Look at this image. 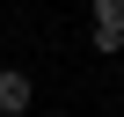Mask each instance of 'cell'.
I'll list each match as a JSON object with an SVG mask.
<instances>
[{
	"mask_svg": "<svg viewBox=\"0 0 124 117\" xmlns=\"http://www.w3.org/2000/svg\"><path fill=\"white\" fill-rule=\"evenodd\" d=\"M29 102H37V81L22 66H0V117H29Z\"/></svg>",
	"mask_w": 124,
	"mask_h": 117,
	"instance_id": "1",
	"label": "cell"
},
{
	"mask_svg": "<svg viewBox=\"0 0 124 117\" xmlns=\"http://www.w3.org/2000/svg\"><path fill=\"white\" fill-rule=\"evenodd\" d=\"M88 8H95V29H117L124 37V0H88Z\"/></svg>",
	"mask_w": 124,
	"mask_h": 117,
	"instance_id": "2",
	"label": "cell"
},
{
	"mask_svg": "<svg viewBox=\"0 0 124 117\" xmlns=\"http://www.w3.org/2000/svg\"><path fill=\"white\" fill-rule=\"evenodd\" d=\"M88 51H95V58H124V37H117V29H88Z\"/></svg>",
	"mask_w": 124,
	"mask_h": 117,
	"instance_id": "3",
	"label": "cell"
},
{
	"mask_svg": "<svg viewBox=\"0 0 124 117\" xmlns=\"http://www.w3.org/2000/svg\"><path fill=\"white\" fill-rule=\"evenodd\" d=\"M51 117H66V110H51Z\"/></svg>",
	"mask_w": 124,
	"mask_h": 117,
	"instance_id": "4",
	"label": "cell"
}]
</instances>
